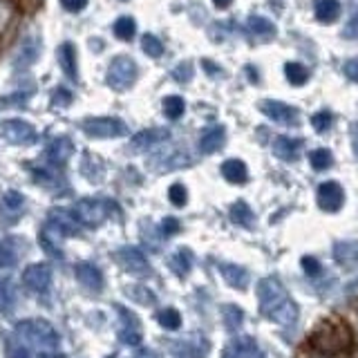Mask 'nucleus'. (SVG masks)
Returning a JSON list of instances; mask_svg holds the SVG:
<instances>
[{"instance_id": "obj_36", "label": "nucleus", "mask_w": 358, "mask_h": 358, "mask_svg": "<svg viewBox=\"0 0 358 358\" xmlns=\"http://www.w3.org/2000/svg\"><path fill=\"white\" fill-rule=\"evenodd\" d=\"M134 34H137V22H134L130 16L117 18V22H115V36L117 38L130 41V38H134Z\"/></svg>"}, {"instance_id": "obj_27", "label": "nucleus", "mask_w": 358, "mask_h": 358, "mask_svg": "<svg viewBox=\"0 0 358 358\" xmlns=\"http://www.w3.org/2000/svg\"><path fill=\"white\" fill-rule=\"evenodd\" d=\"M22 206H25V197H22V193H18V190H7L3 197V206H0V217L11 213V215H14V222H16L22 213Z\"/></svg>"}, {"instance_id": "obj_9", "label": "nucleus", "mask_w": 358, "mask_h": 358, "mask_svg": "<svg viewBox=\"0 0 358 358\" xmlns=\"http://www.w3.org/2000/svg\"><path fill=\"white\" fill-rule=\"evenodd\" d=\"M115 257L128 273H134V275H148L150 273V264L137 246H123V249H119L115 253Z\"/></svg>"}, {"instance_id": "obj_11", "label": "nucleus", "mask_w": 358, "mask_h": 358, "mask_svg": "<svg viewBox=\"0 0 358 358\" xmlns=\"http://www.w3.org/2000/svg\"><path fill=\"white\" fill-rule=\"evenodd\" d=\"M41 54V38L36 34H27L18 43V48L14 52V70H27V67L38 59Z\"/></svg>"}, {"instance_id": "obj_17", "label": "nucleus", "mask_w": 358, "mask_h": 358, "mask_svg": "<svg viewBox=\"0 0 358 358\" xmlns=\"http://www.w3.org/2000/svg\"><path fill=\"white\" fill-rule=\"evenodd\" d=\"M76 280L81 282L87 291H101L103 289V275H101V271L90 262H78L76 264Z\"/></svg>"}, {"instance_id": "obj_55", "label": "nucleus", "mask_w": 358, "mask_h": 358, "mask_svg": "<svg viewBox=\"0 0 358 358\" xmlns=\"http://www.w3.org/2000/svg\"><path fill=\"white\" fill-rule=\"evenodd\" d=\"M213 3H215V7H220V9H224V7H229L233 0H213Z\"/></svg>"}, {"instance_id": "obj_41", "label": "nucleus", "mask_w": 358, "mask_h": 358, "mask_svg": "<svg viewBox=\"0 0 358 358\" xmlns=\"http://www.w3.org/2000/svg\"><path fill=\"white\" fill-rule=\"evenodd\" d=\"M309 164L311 168H316V171H324V168L331 166V152L327 148H316L309 155Z\"/></svg>"}, {"instance_id": "obj_39", "label": "nucleus", "mask_w": 358, "mask_h": 358, "mask_svg": "<svg viewBox=\"0 0 358 358\" xmlns=\"http://www.w3.org/2000/svg\"><path fill=\"white\" fill-rule=\"evenodd\" d=\"M31 173H34V179H36L38 184H43V186H50V188L63 182L61 173H56V171H48V168H34Z\"/></svg>"}, {"instance_id": "obj_43", "label": "nucleus", "mask_w": 358, "mask_h": 358, "mask_svg": "<svg viewBox=\"0 0 358 358\" xmlns=\"http://www.w3.org/2000/svg\"><path fill=\"white\" fill-rule=\"evenodd\" d=\"M168 199L173 201L175 206H184L188 201V190L184 184H173L171 188H168Z\"/></svg>"}, {"instance_id": "obj_20", "label": "nucleus", "mask_w": 358, "mask_h": 358, "mask_svg": "<svg viewBox=\"0 0 358 358\" xmlns=\"http://www.w3.org/2000/svg\"><path fill=\"white\" fill-rule=\"evenodd\" d=\"M220 273L233 289H246V285H249V271L240 264L224 262V264H220Z\"/></svg>"}, {"instance_id": "obj_22", "label": "nucleus", "mask_w": 358, "mask_h": 358, "mask_svg": "<svg viewBox=\"0 0 358 358\" xmlns=\"http://www.w3.org/2000/svg\"><path fill=\"white\" fill-rule=\"evenodd\" d=\"M59 63H61V70L65 72L67 78L72 81H78V70H76V50L74 45L67 41L59 48Z\"/></svg>"}, {"instance_id": "obj_3", "label": "nucleus", "mask_w": 358, "mask_h": 358, "mask_svg": "<svg viewBox=\"0 0 358 358\" xmlns=\"http://www.w3.org/2000/svg\"><path fill=\"white\" fill-rule=\"evenodd\" d=\"M16 336L31 350H54L59 345V331H56L48 320L31 318L16 324Z\"/></svg>"}, {"instance_id": "obj_56", "label": "nucleus", "mask_w": 358, "mask_h": 358, "mask_svg": "<svg viewBox=\"0 0 358 358\" xmlns=\"http://www.w3.org/2000/svg\"><path fill=\"white\" fill-rule=\"evenodd\" d=\"M354 152L358 157V130H354Z\"/></svg>"}, {"instance_id": "obj_8", "label": "nucleus", "mask_w": 358, "mask_h": 358, "mask_svg": "<svg viewBox=\"0 0 358 358\" xmlns=\"http://www.w3.org/2000/svg\"><path fill=\"white\" fill-rule=\"evenodd\" d=\"M208 352V341L201 334L186 336V338L171 345V354L175 358H204Z\"/></svg>"}, {"instance_id": "obj_32", "label": "nucleus", "mask_w": 358, "mask_h": 358, "mask_svg": "<svg viewBox=\"0 0 358 358\" xmlns=\"http://www.w3.org/2000/svg\"><path fill=\"white\" fill-rule=\"evenodd\" d=\"M18 262V242L14 238H5L0 242V268H11Z\"/></svg>"}, {"instance_id": "obj_50", "label": "nucleus", "mask_w": 358, "mask_h": 358, "mask_svg": "<svg viewBox=\"0 0 358 358\" xmlns=\"http://www.w3.org/2000/svg\"><path fill=\"white\" fill-rule=\"evenodd\" d=\"M343 70H345V76L347 78H352V81L358 83V59H350V61L343 65Z\"/></svg>"}, {"instance_id": "obj_42", "label": "nucleus", "mask_w": 358, "mask_h": 358, "mask_svg": "<svg viewBox=\"0 0 358 358\" xmlns=\"http://www.w3.org/2000/svg\"><path fill=\"white\" fill-rule=\"evenodd\" d=\"M222 316H224V322H227V327L229 329H238L240 327V322L244 318V313L240 307H235V305H227L222 309Z\"/></svg>"}, {"instance_id": "obj_15", "label": "nucleus", "mask_w": 358, "mask_h": 358, "mask_svg": "<svg viewBox=\"0 0 358 358\" xmlns=\"http://www.w3.org/2000/svg\"><path fill=\"white\" fill-rule=\"evenodd\" d=\"M260 110H262V115H266L271 121L275 123H287V126H294L298 115H296V110L282 103V101H273V99H266L260 103Z\"/></svg>"}, {"instance_id": "obj_19", "label": "nucleus", "mask_w": 358, "mask_h": 358, "mask_svg": "<svg viewBox=\"0 0 358 358\" xmlns=\"http://www.w3.org/2000/svg\"><path fill=\"white\" fill-rule=\"evenodd\" d=\"M224 141H227V130H224L222 126H213V128L204 130V134H201L199 150L204 155H213V152H217L222 148Z\"/></svg>"}, {"instance_id": "obj_45", "label": "nucleus", "mask_w": 358, "mask_h": 358, "mask_svg": "<svg viewBox=\"0 0 358 358\" xmlns=\"http://www.w3.org/2000/svg\"><path fill=\"white\" fill-rule=\"evenodd\" d=\"M70 103H72V92H70V90H65V87L54 90V94H52V106H56V108H67Z\"/></svg>"}, {"instance_id": "obj_18", "label": "nucleus", "mask_w": 358, "mask_h": 358, "mask_svg": "<svg viewBox=\"0 0 358 358\" xmlns=\"http://www.w3.org/2000/svg\"><path fill=\"white\" fill-rule=\"evenodd\" d=\"M168 139V130L164 128H148V130H141L139 134H134L132 141H130V148L134 150H148L152 145L162 143Z\"/></svg>"}, {"instance_id": "obj_6", "label": "nucleus", "mask_w": 358, "mask_h": 358, "mask_svg": "<svg viewBox=\"0 0 358 358\" xmlns=\"http://www.w3.org/2000/svg\"><path fill=\"white\" fill-rule=\"evenodd\" d=\"M81 130L92 139H115L126 134L128 128L121 119L115 117H92L81 123Z\"/></svg>"}, {"instance_id": "obj_54", "label": "nucleus", "mask_w": 358, "mask_h": 358, "mask_svg": "<svg viewBox=\"0 0 358 358\" xmlns=\"http://www.w3.org/2000/svg\"><path fill=\"white\" fill-rule=\"evenodd\" d=\"M130 358H157L155 356V352H150V350H139L134 356H130Z\"/></svg>"}, {"instance_id": "obj_48", "label": "nucleus", "mask_w": 358, "mask_h": 358, "mask_svg": "<svg viewBox=\"0 0 358 358\" xmlns=\"http://www.w3.org/2000/svg\"><path fill=\"white\" fill-rule=\"evenodd\" d=\"M11 20V5L7 0H0V34H3Z\"/></svg>"}, {"instance_id": "obj_46", "label": "nucleus", "mask_w": 358, "mask_h": 358, "mask_svg": "<svg viewBox=\"0 0 358 358\" xmlns=\"http://www.w3.org/2000/svg\"><path fill=\"white\" fill-rule=\"evenodd\" d=\"M311 126L316 128L318 132L329 130V126H331V115H329V112H316V115L311 117Z\"/></svg>"}, {"instance_id": "obj_31", "label": "nucleus", "mask_w": 358, "mask_h": 358, "mask_svg": "<svg viewBox=\"0 0 358 358\" xmlns=\"http://www.w3.org/2000/svg\"><path fill=\"white\" fill-rule=\"evenodd\" d=\"M313 11H316V18L322 22H334L341 14V3L338 0H316L313 5Z\"/></svg>"}, {"instance_id": "obj_4", "label": "nucleus", "mask_w": 358, "mask_h": 358, "mask_svg": "<svg viewBox=\"0 0 358 358\" xmlns=\"http://www.w3.org/2000/svg\"><path fill=\"white\" fill-rule=\"evenodd\" d=\"M137 74H139L137 72V63H134L130 56L119 54L108 65L106 83L112 90H117V92H126V90H130L134 85V81H137Z\"/></svg>"}, {"instance_id": "obj_33", "label": "nucleus", "mask_w": 358, "mask_h": 358, "mask_svg": "<svg viewBox=\"0 0 358 358\" xmlns=\"http://www.w3.org/2000/svg\"><path fill=\"white\" fill-rule=\"evenodd\" d=\"M171 268L177 275H186L190 268H193V253H190L188 249H179L177 253H173Z\"/></svg>"}, {"instance_id": "obj_13", "label": "nucleus", "mask_w": 358, "mask_h": 358, "mask_svg": "<svg viewBox=\"0 0 358 358\" xmlns=\"http://www.w3.org/2000/svg\"><path fill=\"white\" fill-rule=\"evenodd\" d=\"M48 224L59 231L63 238H70V235H76L81 231V222L74 217V213H67L63 208H52L48 215Z\"/></svg>"}, {"instance_id": "obj_38", "label": "nucleus", "mask_w": 358, "mask_h": 358, "mask_svg": "<svg viewBox=\"0 0 358 358\" xmlns=\"http://www.w3.org/2000/svg\"><path fill=\"white\" fill-rule=\"evenodd\" d=\"M184 110H186V103H184V99L182 96H166L164 99V115L168 119H179L184 115Z\"/></svg>"}, {"instance_id": "obj_5", "label": "nucleus", "mask_w": 358, "mask_h": 358, "mask_svg": "<svg viewBox=\"0 0 358 358\" xmlns=\"http://www.w3.org/2000/svg\"><path fill=\"white\" fill-rule=\"evenodd\" d=\"M112 208H115V204H112V201L90 197V199L76 201V206H74L72 213H74V217L81 222V227L94 229V227H99V224H103L108 220Z\"/></svg>"}, {"instance_id": "obj_40", "label": "nucleus", "mask_w": 358, "mask_h": 358, "mask_svg": "<svg viewBox=\"0 0 358 358\" xmlns=\"http://www.w3.org/2000/svg\"><path fill=\"white\" fill-rule=\"evenodd\" d=\"M334 255H336V260H338V262H345V264L352 262V260H356V257H358V244H354V242H343V244L336 246Z\"/></svg>"}, {"instance_id": "obj_14", "label": "nucleus", "mask_w": 358, "mask_h": 358, "mask_svg": "<svg viewBox=\"0 0 358 358\" xmlns=\"http://www.w3.org/2000/svg\"><path fill=\"white\" fill-rule=\"evenodd\" d=\"M72 155H74V143L70 137H56L54 141H50L48 148H45V159L54 168L63 166Z\"/></svg>"}, {"instance_id": "obj_47", "label": "nucleus", "mask_w": 358, "mask_h": 358, "mask_svg": "<svg viewBox=\"0 0 358 358\" xmlns=\"http://www.w3.org/2000/svg\"><path fill=\"white\" fill-rule=\"evenodd\" d=\"M343 36L345 38H352V41H358V11H356V14L350 20H347V25L343 29Z\"/></svg>"}, {"instance_id": "obj_51", "label": "nucleus", "mask_w": 358, "mask_h": 358, "mask_svg": "<svg viewBox=\"0 0 358 358\" xmlns=\"http://www.w3.org/2000/svg\"><path fill=\"white\" fill-rule=\"evenodd\" d=\"M85 5H87V0H61V7H63L65 11H72V14H76V11H81Z\"/></svg>"}, {"instance_id": "obj_7", "label": "nucleus", "mask_w": 358, "mask_h": 358, "mask_svg": "<svg viewBox=\"0 0 358 358\" xmlns=\"http://www.w3.org/2000/svg\"><path fill=\"white\" fill-rule=\"evenodd\" d=\"M22 282L34 294H48L52 287V268L43 262L29 264L25 271H22Z\"/></svg>"}, {"instance_id": "obj_52", "label": "nucleus", "mask_w": 358, "mask_h": 358, "mask_svg": "<svg viewBox=\"0 0 358 358\" xmlns=\"http://www.w3.org/2000/svg\"><path fill=\"white\" fill-rule=\"evenodd\" d=\"M179 231V220H175V217H166L164 222H162V233L164 235H175Z\"/></svg>"}, {"instance_id": "obj_2", "label": "nucleus", "mask_w": 358, "mask_h": 358, "mask_svg": "<svg viewBox=\"0 0 358 358\" xmlns=\"http://www.w3.org/2000/svg\"><path fill=\"white\" fill-rule=\"evenodd\" d=\"M311 347L322 356L347 354L354 347V331L343 318H327L313 329Z\"/></svg>"}, {"instance_id": "obj_57", "label": "nucleus", "mask_w": 358, "mask_h": 358, "mask_svg": "<svg viewBox=\"0 0 358 358\" xmlns=\"http://www.w3.org/2000/svg\"><path fill=\"white\" fill-rule=\"evenodd\" d=\"M318 358H324V356H322V354H320V356H318Z\"/></svg>"}, {"instance_id": "obj_12", "label": "nucleus", "mask_w": 358, "mask_h": 358, "mask_svg": "<svg viewBox=\"0 0 358 358\" xmlns=\"http://www.w3.org/2000/svg\"><path fill=\"white\" fill-rule=\"evenodd\" d=\"M345 201V193H343V186L336 184V182H324L318 186V206L327 213H336L341 210Z\"/></svg>"}, {"instance_id": "obj_23", "label": "nucleus", "mask_w": 358, "mask_h": 358, "mask_svg": "<svg viewBox=\"0 0 358 358\" xmlns=\"http://www.w3.org/2000/svg\"><path fill=\"white\" fill-rule=\"evenodd\" d=\"M123 316L128 318V322L123 324L121 331H119V338L126 343V345H139L141 343V327H139V318H134L130 311L126 309H119Z\"/></svg>"}, {"instance_id": "obj_21", "label": "nucleus", "mask_w": 358, "mask_h": 358, "mask_svg": "<svg viewBox=\"0 0 358 358\" xmlns=\"http://www.w3.org/2000/svg\"><path fill=\"white\" fill-rule=\"evenodd\" d=\"M300 150H302V141L300 139H291V137H278L275 143H273V152L275 157L285 162H294L300 157Z\"/></svg>"}, {"instance_id": "obj_24", "label": "nucleus", "mask_w": 358, "mask_h": 358, "mask_svg": "<svg viewBox=\"0 0 358 358\" xmlns=\"http://www.w3.org/2000/svg\"><path fill=\"white\" fill-rule=\"evenodd\" d=\"M222 175L227 182L231 184H244L249 179V171H246V164L240 159H227L222 164Z\"/></svg>"}, {"instance_id": "obj_30", "label": "nucleus", "mask_w": 358, "mask_h": 358, "mask_svg": "<svg viewBox=\"0 0 358 358\" xmlns=\"http://www.w3.org/2000/svg\"><path fill=\"white\" fill-rule=\"evenodd\" d=\"M123 294H126L130 300L137 302V305H143V307H152L157 302V296L143 285H128L126 289H123Z\"/></svg>"}, {"instance_id": "obj_1", "label": "nucleus", "mask_w": 358, "mask_h": 358, "mask_svg": "<svg viewBox=\"0 0 358 358\" xmlns=\"http://www.w3.org/2000/svg\"><path fill=\"white\" fill-rule=\"evenodd\" d=\"M257 300H260L262 316L273 320L280 327H291L298 320V305L287 294V289L275 278H264L257 285Z\"/></svg>"}, {"instance_id": "obj_26", "label": "nucleus", "mask_w": 358, "mask_h": 358, "mask_svg": "<svg viewBox=\"0 0 358 358\" xmlns=\"http://www.w3.org/2000/svg\"><path fill=\"white\" fill-rule=\"evenodd\" d=\"M81 171L83 175L90 179V182H101L103 179V171H106V164L99 159V157H94L92 152H85L83 155V162H81Z\"/></svg>"}, {"instance_id": "obj_25", "label": "nucleus", "mask_w": 358, "mask_h": 358, "mask_svg": "<svg viewBox=\"0 0 358 358\" xmlns=\"http://www.w3.org/2000/svg\"><path fill=\"white\" fill-rule=\"evenodd\" d=\"M16 300H18V294H16V287L11 282L9 278H0V311L9 316L11 311L16 309Z\"/></svg>"}, {"instance_id": "obj_58", "label": "nucleus", "mask_w": 358, "mask_h": 358, "mask_svg": "<svg viewBox=\"0 0 358 358\" xmlns=\"http://www.w3.org/2000/svg\"><path fill=\"white\" fill-rule=\"evenodd\" d=\"M108 358H115V356H108Z\"/></svg>"}, {"instance_id": "obj_28", "label": "nucleus", "mask_w": 358, "mask_h": 358, "mask_svg": "<svg viewBox=\"0 0 358 358\" xmlns=\"http://www.w3.org/2000/svg\"><path fill=\"white\" fill-rule=\"evenodd\" d=\"M231 222L238 224V227H244V229H251L255 224V215L253 210L249 208V204L246 201H235V204L231 206Z\"/></svg>"}, {"instance_id": "obj_34", "label": "nucleus", "mask_w": 358, "mask_h": 358, "mask_svg": "<svg viewBox=\"0 0 358 358\" xmlns=\"http://www.w3.org/2000/svg\"><path fill=\"white\" fill-rule=\"evenodd\" d=\"M285 76L291 85H305L307 78H309V72L305 65L300 63H287L285 65Z\"/></svg>"}, {"instance_id": "obj_10", "label": "nucleus", "mask_w": 358, "mask_h": 358, "mask_svg": "<svg viewBox=\"0 0 358 358\" xmlns=\"http://www.w3.org/2000/svg\"><path fill=\"white\" fill-rule=\"evenodd\" d=\"M0 130H3V134L11 143H18V145H27V143H34L38 139L36 128H34L31 123L22 121V119H7Z\"/></svg>"}, {"instance_id": "obj_49", "label": "nucleus", "mask_w": 358, "mask_h": 358, "mask_svg": "<svg viewBox=\"0 0 358 358\" xmlns=\"http://www.w3.org/2000/svg\"><path fill=\"white\" fill-rule=\"evenodd\" d=\"M302 268H305L307 275H318L320 273V264H318L316 257H311V255L302 257Z\"/></svg>"}, {"instance_id": "obj_29", "label": "nucleus", "mask_w": 358, "mask_h": 358, "mask_svg": "<svg viewBox=\"0 0 358 358\" xmlns=\"http://www.w3.org/2000/svg\"><path fill=\"white\" fill-rule=\"evenodd\" d=\"M246 27L257 38H273L275 36V25L268 18H262V16H251L246 20Z\"/></svg>"}, {"instance_id": "obj_37", "label": "nucleus", "mask_w": 358, "mask_h": 358, "mask_svg": "<svg viewBox=\"0 0 358 358\" xmlns=\"http://www.w3.org/2000/svg\"><path fill=\"white\" fill-rule=\"evenodd\" d=\"M141 50L150 56V59H159L164 54V43L155 36V34H143L141 36Z\"/></svg>"}, {"instance_id": "obj_53", "label": "nucleus", "mask_w": 358, "mask_h": 358, "mask_svg": "<svg viewBox=\"0 0 358 358\" xmlns=\"http://www.w3.org/2000/svg\"><path fill=\"white\" fill-rule=\"evenodd\" d=\"M11 358H29L27 347H14V350H11Z\"/></svg>"}, {"instance_id": "obj_35", "label": "nucleus", "mask_w": 358, "mask_h": 358, "mask_svg": "<svg viewBox=\"0 0 358 358\" xmlns=\"http://www.w3.org/2000/svg\"><path fill=\"white\" fill-rule=\"evenodd\" d=\"M157 322H159L164 329L175 331V329L182 327V316H179V311H177V309L168 307V309H162L159 313H157Z\"/></svg>"}, {"instance_id": "obj_16", "label": "nucleus", "mask_w": 358, "mask_h": 358, "mask_svg": "<svg viewBox=\"0 0 358 358\" xmlns=\"http://www.w3.org/2000/svg\"><path fill=\"white\" fill-rule=\"evenodd\" d=\"M224 358H264V354L253 338L242 336V338L229 343V347L224 350Z\"/></svg>"}, {"instance_id": "obj_44", "label": "nucleus", "mask_w": 358, "mask_h": 358, "mask_svg": "<svg viewBox=\"0 0 358 358\" xmlns=\"http://www.w3.org/2000/svg\"><path fill=\"white\" fill-rule=\"evenodd\" d=\"M173 78L177 83H188L193 78V65L190 63H179L173 70Z\"/></svg>"}]
</instances>
